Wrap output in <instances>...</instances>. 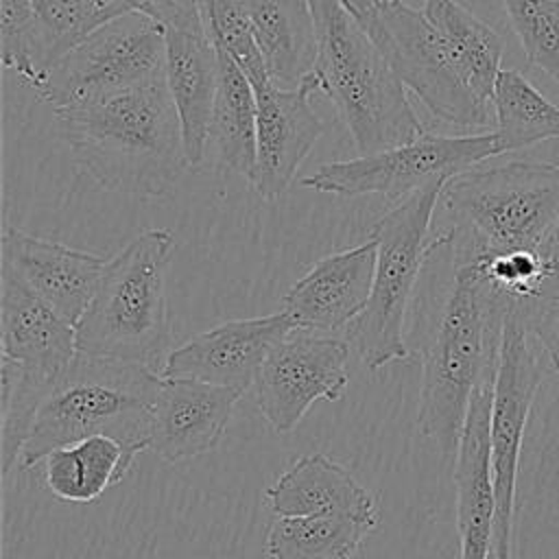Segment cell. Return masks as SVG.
Returning a JSON list of instances; mask_svg holds the SVG:
<instances>
[{"label": "cell", "instance_id": "cell-1", "mask_svg": "<svg viewBox=\"0 0 559 559\" xmlns=\"http://www.w3.org/2000/svg\"><path fill=\"white\" fill-rule=\"evenodd\" d=\"M509 306L511 299L483 275L476 260L450 253V282L432 306L421 341L417 404V430L437 443L445 463H454L476 386L496 376Z\"/></svg>", "mask_w": 559, "mask_h": 559}, {"label": "cell", "instance_id": "cell-2", "mask_svg": "<svg viewBox=\"0 0 559 559\" xmlns=\"http://www.w3.org/2000/svg\"><path fill=\"white\" fill-rule=\"evenodd\" d=\"M55 116L79 166L107 190L164 197L190 168L166 74Z\"/></svg>", "mask_w": 559, "mask_h": 559}, {"label": "cell", "instance_id": "cell-3", "mask_svg": "<svg viewBox=\"0 0 559 559\" xmlns=\"http://www.w3.org/2000/svg\"><path fill=\"white\" fill-rule=\"evenodd\" d=\"M159 380L146 365L79 352L44 397L17 467L31 469L52 450L96 435L116 439L133 463L148 450Z\"/></svg>", "mask_w": 559, "mask_h": 559}, {"label": "cell", "instance_id": "cell-4", "mask_svg": "<svg viewBox=\"0 0 559 559\" xmlns=\"http://www.w3.org/2000/svg\"><path fill=\"white\" fill-rule=\"evenodd\" d=\"M319 52L314 76L336 107L358 155L384 151L426 133L391 63L338 0H310Z\"/></svg>", "mask_w": 559, "mask_h": 559}, {"label": "cell", "instance_id": "cell-5", "mask_svg": "<svg viewBox=\"0 0 559 559\" xmlns=\"http://www.w3.org/2000/svg\"><path fill=\"white\" fill-rule=\"evenodd\" d=\"M175 236L153 227L107 260L96 293L76 321L81 354L146 365L162 373L173 341L166 273Z\"/></svg>", "mask_w": 559, "mask_h": 559}, {"label": "cell", "instance_id": "cell-6", "mask_svg": "<svg viewBox=\"0 0 559 559\" xmlns=\"http://www.w3.org/2000/svg\"><path fill=\"white\" fill-rule=\"evenodd\" d=\"M456 258L493 251H539L559 221V164L513 159L467 168L441 190Z\"/></svg>", "mask_w": 559, "mask_h": 559}, {"label": "cell", "instance_id": "cell-7", "mask_svg": "<svg viewBox=\"0 0 559 559\" xmlns=\"http://www.w3.org/2000/svg\"><path fill=\"white\" fill-rule=\"evenodd\" d=\"M448 179H437L384 212L369 231L376 240V275L362 312L345 328V341L369 371L408 358L406 312L419 275L437 247L430 223Z\"/></svg>", "mask_w": 559, "mask_h": 559}, {"label": "cell", "instance_id": "cell-8", "mask_svg": "<svg viewBox=\"0 0 559 559\" xmlns=\"http://www.w3.org/2000/svg\"><path fill=\"white\" fill-rule=\"evenodd\" d=\"M358 22L378 44L402 85L435 118L463 129L491 122V105L469 87L445 41L421 9L393 0L360 15Z\"/></svg>", "mask_w": 559, "mask_h": 559}, {"label": "cell", "instance_id": "cell-9", "mask_svg": "<svg viewBox=\"0 0 559 559\" xmlns=\"http://www.w3.org/2000/svg\"><path fill=\"white\" fill-rule=\"evenodd\" d=\"M493 155H504L496 131L472 135L426 131L384 151L321 164L301 179V186L334 197L380 194L389 201H402L415 190L437 179H450Z\"/></svg>", "mask_w": 559, "mask_h": 559}, {"label": "cell", "instance_id": "cell-10", "mask_svg": "<svg viewBox=\"0 0 559 559\" xmlns=\"http://www.w3.org/2000/svg\"><path fill=\"white\" fill-rule=\"evenodd\" d=\"M166 74V31L140 13L118 15L68 50L35 87L52 109L74 107Z\"/></svg>", "mask_w": 559, "mask_h": 559}, {"label": "cell", "instance_id": "cell-11", "mask_svg": "<svg viewBox=\"0 0 559 559\" xmlns=\"http://www.w3.org/2000/svg\"><path fill=\"white\" fill-rule=\"evenodd\" d=\"M542 380L544 367L539 356L531 347L524 325L509 306L489 415V450L496 489L493 559H511L518 463L531 406Z\"/></svg>", "mask_w": 559, "mask_h": 559}, {"label": "cell", "instance_id": "cell-12", "mask_svg": "<svg viewBox=\"0 0 559 559\" xmlns=\"http://www.w3.org/2000/svg\"><path fill=\"white\" fill-rule=\"evenodd\" d=\"M349 343L336 336H317L295 330L280 341L255 378V404L277 435L293 432L308 408L336 402L349 384Z\"/></svg>", "mask_w": 559, "mask_h": 559}, {"label": "cell", "instance_id": "cell-13", "mask_svg": "<svg viewBox=\"0 0 559 559\" xmlns=\"http://www.w3.org/2000/svg\"><path fill=\"white\" fill-rule=\"evenodd\" d=\"M255 90L258 138L255 166L249 183L264 201H277L293 183L325 124L310 105L319 81L310 72L299 85L282 87L266 81Z\"/></svg>", "mask_w": 559, "mask_h": 559}, {"label": "cell", "instance_id": "cell-14", "mask_svg": "<svg viewBox=\"0 0 559 559\" xmlns=\"http://www.w3.org/2000/svg\"><path fill=\"white\" fill-rule=\"evenodd\" d=\"M295 330L299 328L286 310L223 321L170 349L162 376L194 378L245 393L255 384L269 352Z\"/></svg>", "mask_w": 559, "mask_h": 559}, {"label": "cell", "instance_id": "cell-15", "mask_svg": "<svg viewBox=\"0 0 559 559\" xmlns=\"http://www.w3.org/2000/svg\"><path fill=\"white\" fill-rule=\"evenodd\" d=\"M242 391L194 378L162 376L151 415L148 450L179 463L218 448Z\"/></svg>", "mask_w": 559, "mask_h": 559}, {"label": "cell", "instance_id": "cell-16", "mask_svg": "<svg viewBox=\"0 0 559 559\" xmlns=\"http://www.w3.org/2000/svg\"><path fill=\"white\" fill-rule=\"evenodd\" d=\"M0 341L2 356L48 384H55L79 354L76 328L4 262H0Z\"/></svg>", "mask_w": 559, "mask_h": 559}, {"label": "cell", "instance_id": "cell-17", "mask_svg": "<svg viewBox=\"0 0 559 559\" xmlns=\"http://www.w3.org/2000/svg\"><path fill=\"white\" fill-rule=\"evenodd\" d=\"M378 247L373 238L314 262L282 297V310L299 330H345L367 306L376 275Z\"/></svg>", "mask_w": 559, "mask_h": 559}, {"label": "cell", "instance_id": "cell-18", "mask_svg": "<svg viewBox=\"0 0 559 559\" xmlns=\"http://www.w3.org/2000/svg\"><path fill=\"white\" fill-rule=\"evenodd\" d=\"M493 380L496 376L485 378L476 386L454 456L459 559H487L493 550L496 489L489 450Z\"/></svg>", "mask_w": 559, "mask_h": 559}, {"label": "cell", "instance_id": "cell-19", "mask_svg": "<svg viewBox=\"0 0 559 559\" xmlns=\"http://www.w3.org/2000/svg\"><path fill=\"white\" fill-rule=\"evenodd\" d=\"M2 262L72 325L90 306L107 264L103 255L33 236L13 225L2 231Z\"/></svg>", "mask_w": 559, "mask_h": 559}, {"label": "cell", "instance_id": "cell-20", "mask_svg": "<svg viewBox=\"0 0 559 559\" xmlns=\"http://www.w3.org/2000/svg\"><path fill=\"white\" fill-rule=\"evenodd\" d=\"M166 85L179 116L188 166L197 168L210 144L218 87V50L205 31L166 28Z\"/></svg>", "mask_w": 559, "mask_h": 559}, {"label": "cell", "instance_id": "cell-21", "mask_svg": "<svg viewBox=\"0 0 559 559\" xmlns=\"http://www.w3.org/2000/svg\"><path fill=\"white\" fill-rule=\"evenodd\" d=\"M264 498L269 509L280 518L345 513L371 528L378 524L373 493L362 487L349 469L321 452L299 456L266 487Z\"/></svg>", "mask_w": 559, "mask_h": 559}, {"label": "cell", "instance_id": "cell-22", "mask_svg": "<svg viewBox=\"0 0 559 559\" xmlns=\"http://www.w3.org/2000/svg\"><path fill=\"white\" fill-rule=\"evenodd\" d=\"M249 13L269 79L282 87L299 85L319 52L310 0H249Z\"/></svg>", "mask_w": 559, "mask_h": 559}, {"label": "cell", "instance_id": "cell-23", "mask_svg": "<svg viewBox=\"0 0 559 559\" xmlns=\"http://www.w3.org/2000/svg\"><path fill=\"white\" fill-rule=\"evenodd\" d=\"M218 50V87L210 122V144L216 162L231 173L251 177L255 166L258 103L255 90L236 59Z\"/></svg>", "mask_w": 559, "mask_h": 559}, {"label": "cell", "instance_id": "cell-24", "mask_svg": "<svg viewBox=\"0 0 559 559\" xmlns=\"http://www.w3.org/2000/svg\"><path fill=\"white\" fill-rule=\"evenodd\" d=\"M421 11L445 41L469 87L491 105L493 85L502 70V37L459 0H424Z\"/></svg>", "mask_w": 559, "mask_h": 559}, {"label": "cell", "instance_id": "cell-25", "mask_svg": "<svg viewBox=\"0 0 559 559\" xmlns=\"http://www.w3.org/2000/svg\"><path fill=\"white\" fill-rule=\"evenodd\" d=\"M129 469L122 445L105 435L57 448L44 459L46 487L61 502H94Z\"/></svg>", "mask_w": 559, "mask_h": 559}, {"label": "cell", "instance_id": "cell-26", "mask_svg": "<svg viewBox=\"0 0 559 559\" xmlns=\"http://www.w3.org/2000/svg\"><path fill=\"white\" fill-rule=\"evenodd\" d=\"M373 528L345 513L277 515L264 539L271 559H354Z\"/></svg>", "mask_w": 559, "mask_h": 559}, {"label": "cell", "instance_id": "cell-27", "mask_svg": "<svg viewBox=\"0 0 559 559\" xmlns=\"http://www.w3.org/2000/svg\"><path fill=\"white\" fill-rule=\"evenodd\" d=\"M491 109L504 153L559 138V107L518 70H500Z\"/></svg>", "mask_w": 559, "mask_h": 559}, {"label": "cell", "instance_id": "cell-28", "mask_svg": "<svg viewBox=\"0 0 559 559\" xmlns=\"http://www.w3.org/2000/svg\"><path fill=\"white\" fill-rule=\"evenodd\" d=\"M0 415H2V476H7L20 461L22 448L28 439L35 415L52 389V384L26 373L15 360L2 356L0 360Z\"/></svg>", "mask_w": 559, "mask_h": 559}, {"label": "cell", "instance_id": "cell-29", "mask_svg": "<svg viewBox=\"0 0 559 559\" xmlns=\"http://www.w3.org/2000/svg\"><path fill=\"white\" fill-rule=\"evenodd\" d=\"M0 57L35 90L55 66L44 28L28 0H0Z\"/></svg>", "mask_w": 559, "mask_h": 559}, {"label": "cell", "instance_id": "cell-30", "mask_svg": "<svg viewBox=\"0 0 559 559\" xmlns=\"http://www.w3.org/2000/svg\"><path fill=\"white\" fill-rule=\"evenodd\" d=\"M199 11L207 37L236 59L253 87L271 81L253 39L249 0H199Z\"/></svg>", "mask_w": 559, "mask_h": 559}, {"label": "cell", "instance_id": "cell-31", "mask_svg": "<svg viewBox=\"0 0 559 559\" xmlns=\"http://www.w3.org/2000/svg\"><path fill=\"white\" fill-rule=\"evenodd\" d=\"M528 66L559 87V0H500Z\"/></svg>", "mask_w": 559, "mask_h": 559}, {"label": "cell", "instance_id": "cell-32", "mask_svg": "<svg viewBox=\"0 0 559 559\" xmlns=\"http://www.w3.org/2000/svg\"><path fill=\"white\" fill-rule=\"evenodd\" d=\"M52 50L55 63L105 22L114 20L107 0H28Z\"/></svg>", "mask_w": 559, "mask_h": 559}, {"label": "cell", "instance_id": "cell-33", "mask_svg": "<svg viewBox=\"0 0 559 559\" xmlns=\"http://www.w3.org/2000/svg\"><path fill=\"white\" fill-rule=\"evenodd\" d=\"M511 310L526 334L542 345L559 376V269H548L531 295L511 301Z\"/></svg>", "mask_w": 559, "mask_h": 559}, {"label": "cell", "instance_id": "cell-34", "mask_svg": "<svg viewBox=\"0 0 559 559\" xmlns=\"http://www.w3.org/2000/svg\"><path fill=\"white\" fill-rule=\"evenodd\" d=\"M114 15L140 13L166 28H186V31H205L199 0H107Z\"/></svg>", "mask_w": 559, "mask_h": 559}, {"label": "cell", "instance_id": "cell-35", "mask_svg": "<svg viewBox=\"0 0 559 559\" xmlns=\"http://www.w3.org/2000/svg\"><path fill=\"white\" fill-rule=\"evenodd\" d=\"M539 255L544 258L548 269H559V221L552 227V231L546 236V240L542 242Z\"/></svg>", "mask_w": 559, "mask_h": 559}, {"label": "cell", "instance_id": "cell-36", "mask_svg": "<svg viewBox=\"0 0 559 559\" xmlns=\"http://www.w3.org/2000/svg\"><path fill=\"white\" fill-rule=\"evenodd\" d=\"M349 13H354L356 17L360 15H367L369 11H373L376 7L380 4H386V2H393V0H338Z\"/></svg>", "mask_w": 559, "mask_h": 559}]
</instances>
